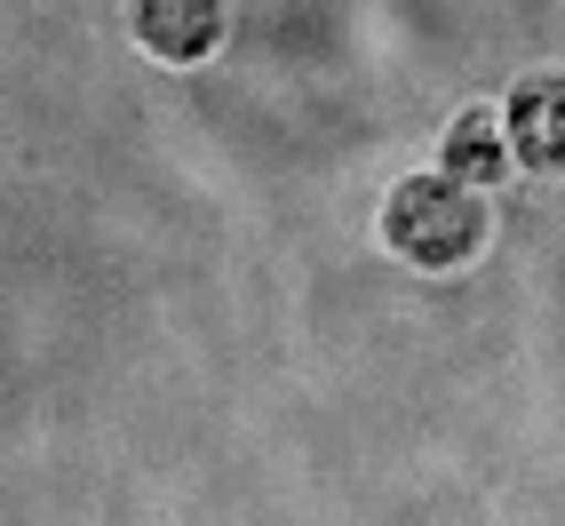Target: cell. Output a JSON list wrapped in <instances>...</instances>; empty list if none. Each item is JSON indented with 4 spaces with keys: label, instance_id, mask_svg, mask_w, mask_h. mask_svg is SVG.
Returning a JSON list of instances; mask_svg holds the SVG:
<instances>
[{
    "label": "cell",
    "instance_id": "obj_4",
    "mask_svg": "<svg viewBox=\"0 0 565 526\" xmlns=\"http://www.w3.org/2000/svg\"><path fill=\"white\" fill-rule=\"evenodd\" d=\"M438 160H446V176H462V183H494V176H510L502 104H470V112H455V120H446V136H438Z\"/></svg>",
    "mask_w": 565,
    "mask_h": 526
},
{
    "label": "cell",
    "instance_id": "obj_2",
    "mask_svg": "<svg viewBox=\"0 0 565 526\" xmlns=\"http://www.w3.org/2000/svg\"><path fill=\"white\" fill-rule=\"evenodd\" d=\"M502 136H510V160L565 176V72H525L502 104Z\"/></svg>",
    "mask_w": 565,
    "mask_h": 526
},
{
    "label": "cell",
    "instance_id": "obj_1",
    "mask_svg": "<svg viewBox=\"0 0 565 526\" xmlns=\"http://www.w3.org/2000/svg\"><path fill=\"white\" fill-rule=\"evenodd\" d=\"M383 248L414 272H462L486 248V200L462 176H398L383 200Z\"/></svg>",
    "mask_w": 565,
    "mask_h": 526
},
{
    "label": "cell",
    "instance_id": "obj_3",
    "mask_svg": "<svg viewBox=\"0 0 565 526\" xmlns=\"http://www.w3.org/2000/svg\"><path fill=\"white\" fill-rule=\"evenodd\" d=\"M128 32L152 64H207L223 41V0H128Z\"/></svg>",
    "mask_w": 565,
    "mask_h": 526
}]
</instances>
